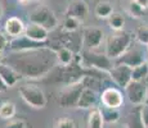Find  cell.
<instances>
[{
    "label": "cell",
    "instance_id": "d4e9b609",
    "mask_svg": "<svg viewBox=\"0 0 148 128\" xmlns=\"http://www.w3.org/2000/svg\"><path fill=\"white\" fill-rule=\"evenodd\" d=\"M135 40L140 45H148V24H140L135 30Z\"/></svg>",
    "mask_w": 148,
    "mask_h": 128
},
{
    "label": "cell",
    "instance_id": "30bf717a",
    "mask_svg": "<svg viewBox=\"0 0 148 128\" xmlns=\"http://www.w3.org/2000/svg\"><path fill=\"white\" fill-rule=\"evenodd\" d=\"M104 40V33L98 27H88L82 32V46L85 50H93L101 46Z\"/></svg>",
    "mask_w": 148,
    "mask_h": 128
},
{
    "label": "cell",
    "instance_id": "f546056e",
    "mask_svg": "<svg viewBox=\"0 0 148 128\" xmlns=\"http://www.w3.org/2000/svg\"><path fill=\"white\" fill-rule=\"evenodd\" d=\"M140 119L143 122L144 127L148 128V102L146 101L143 105H140Z\"/></svg>",
    "mask_w": 148,
    "mask_h": 128
},
{
    "label": "cell",
    "instance_id": "1f68e13d",
    "mask_svg": "<svg viewBox=\"0 0 148 128\" xmlns=\"http://www.w3.org/2000/svg\"><path fill=\"white\" fill-rule=\"evenodd\" d=\"M136 4H139L143 9H148V0H134Z\"/></svg>",
    "mask_w": 148,
    "mask_h": 128
},
{
    "label": "cell",
    "instance_id": "d590c367",
    "mask_svg": "<svg viewBox=\"0 0 148 128\" xmlns=\"http://www.w3.org/2000/svg\"><path fill=\"white\" fill-rule=\"evenodd\" d=\"M146 101L148 102V86H147V93H146Z\"/></svg>",
    "mask_w": 148,
    "mask_h": 128
},
{
    "label": "cell",
    "instance_id": "f35d334b",
    "mask_svg": "<svg viewBox=\"0 0 148 128\" xmlns=\"http://www.w3.org/2000/svg\"><path fill=\"white\" fill-rule=\"evenodd\" d=\"M146 81H147V82H148V77H147V78H146Z\"/></svg>",
    "mask_w": 148,
    "mask_h": 128
},
{
    "label": "cell",
    "instance_id": "cb8c5ba5",
    "mask_svg": "<svg viewBox=\"0 0 148 128\" xmlns=\"http://www.w3.org/2000/svg\"><path fill=\"white\" fill-rule=\"evenodd\" d=\"M82 22L80 19H77L76 17H72V16H66L63 21V30L66 32H75L76 30H79V27L81 26Z\"/></svg>",
    "mask_w": 148,
    "mask_h": 128
},
{
    "label": "cell",
    "instance_id": "8d00e7d4",
    "mask_svg": "<svg viewBox=\"0 0 148 128\" xmlns=\"http://www.w3.org/2000/svg\"><path fill=\"white\" fill-rule=\"evenodd\" d=\"M35 1H45V0H35Z\"/></svg>",
    "mask_w": 148,
    "mask_h": 128
},
{
    "label": "cell",
    "instance_id": "e0dca14e",
    "mask_svg": "<svg viewBox=\"0 0 148 128\" xmlns=\"http://www.w3.org/2000/svg\"><path fill=\"white\" fill-rule=\"evenodd\" d=\"M57 63L61 67H70L73 62V51L67 46H61L56 50Z\"/></svg>",
    "mask_w": 148,
    "mask_h": 128
},
{
    "label": "cell",
    "instance_id": "836d02e7",
    "mask_svg": "<svg viewBox=\"0 0 148 128\" xmlns=\"http://www.w3.org/2000/svg\"><path fill=\"white\" fill-rule=\"evenodd\" d=\"M21 4H27V3H30V1H32V0H18Z\"/></svg>",
    "mask_w": 148,
    "mask_h": 128
},
{
    "label": "cell",
    "instance_id": "9a60e30c",
    "mask_svg": "<svg viewBox=\"0 0 148 128\" xmlns=\"http://www.w3.org/2000/svg\"><path fill=\"white\" fill-rule=\"evenodd\" d=\"M66 16H72L84 22L89 16V5L85 0H72L68 3Z\"/></svg>",
    "mask_w": 148,
    "mask_h": 128
},
{
    "label": "cell",
    "instance_id": "5b68a950",
    "mask_svg": "<svg viewBox=\"0 0 148 128\" xmlns=\"http://www.w3.org/2000/svg\"><path fill=\"white\" fill-rule=\"evenodd\" d=\"M28 22L36 24H41L49 31L54 30L58 26V19H57L56 14L50 8L40 5L36 7L28 13Z\"/></svg>",
    "mask_w": 148,
    "mask_h": 128
},
{
    "label": "cell",
    "instance_id": "d6986e66",
    "mask_svg": "<svg viewBox=\"0 0 148 128\" xmlns=\"http://www.w3.org/2000/svg\"><path fill=\"white\" fill-rule=\"evenodd\" d=\"M113 13V7L110 1L107 0H102L98 1L94 8V14L101 19H108Z\"/></svg>",
    "mask_w": 148,
    "mask_h": 128
},
{
    "label": "cell",
    "instance_id": "9c48e42d",
    "mask_svg": "<svg viewBox=\"0 0 148 128\" xmlns=\"http://www.w3.org/2000/svg\"><path fill=\"white\" fill-rule=\"evenodd\" d=\"M125 102V95L117 87H106L101 92V105L120 109Z\"/></svg>",
    "mask_w": 148,
    "mask_h": 128
},
{
    "label": "cell",
    "instance_id": "e575fe53",
    "mask_svg": "<svg viewBox=\"0 0 148 128\" xmlns=\"http://www.w3.org/2000/svg\"><path fill=\"white\" fill-rule=\"evenodd\" d=\"M3 13H4V10H3V5H1V1H0V18L3 17Z\"/></svg>",
    "mask_w": 148,
    "mask_h": 128
},
{
    "label": "cell",
    "instance_id": "2e32d148",
    "mask_svg": "<svg viewBox=\"0 0 148 128\" xmlns=\"http://www.w3.org/2000/svg\"><path fill=\"white\" fill-rule=\"evenodd\" d=\"M0 77L3 78V81L7 83V86L14 87L22 78V74L10 64L0 63Z\"/></svg>",
    "mask_w": 148,
    "mask_h": 128
},
{
    "label": "cell",
    "instance_id": "7402d4cb",
    "mask_svg": "<svg viewBox=\"0 0 148 128\" xmlns=\"http://www.w3.org/2000/svg\"><path fill=\"white\" fill-rule=\"evenodd\" d=\"M108 26L112 31H122L125 26V17L121 13H112V16L107 19Z\"/></svg>",
    "mask_w": 148,
    "mask_h": 128
},
{
    "label": "cell",
    "instance_id": "3957f363",
    "mask_svg": "<svg viewBox=\"0 0 148 128\" xmlns=\"http://www.w3.org/2000/svg\"><path fill=\"white\" fill-rule=\"evenodd\" d=\"M18 93L21 99L23 100L30 108L35 110L44 109L47 106V96H45L44 91L36 85L26 83L18 87Z\"/></svg>",
    "mask_w": 148,
    "mask_h": 128
},
{
    "label": "cell",
    "instance_id": "f1b7e54d",
    "mask_svg": "<svg viewBox=\"0 0 148 128\" xmlns=\"http://www.w3.org/2000/svg\"><path fill=\"white\" fill-rule=\"evenodd\" d=\"M4 128H26V122L23 119H10Z\"/></svg>",
    "mask_w": 148,
    "mask_h": 128
},
{
    "label": "cell",
    "instance_id": "74e56055",
    "mask_svg": "<svg viewBox=\"0 0 148 128\" xmlns=\"http://www.w3.org/2000/svg\"><path fill=\"white\" fill-rule=\"evenodd\" d=\"M146 63H147V64H148V59H146Z\"/></svg>",
    "mask_w": 148,
    "mask_h": 128
},
{
    "label": "cell",
    "instance_id": "ba28073f",
    "mask_svg": "<svg viewBox=\"0 0 148 128\" xmlns=\"http://www.w3.org/2000/svg\"><path fill=\"white\" fill-rule=\"evenodd\" d=\"M124 90L125 96L133 105H143L146 102L147 86L142 81H134L133 79Z\"/></svg>",
    "mask_w": 148,
    "mask_h": 128
},
{
    "label": "cell",
    "instance_id": "ab89813d",
    "mask_svg": "<svg viewBox=\"0 0 148 128\" xmlns=\"http://www.w3.org/2000/svg\"><path fill=\"white\" fill-rule=\"evenodd\" d=\"M147 47H148V45H147Z\"/></svg>",
    "mask_w": 148,
    "mask_h": 128
},
{
    "label": "cell",
    "instance_id": "ffe728a7",
    "mask_svg": "<svg viewBox=\"0 0 148 128\" xmlns=\"http://www.w3.org/2000/svg\"><path fill=\"white\" fill-rule=\"evenodd\" d=\"M101 112H102V115H103L104 123L115 124V123H117V122L120 121V116H121L120 109H115V108H107V106H103V105H101Z\"/></svg>",
    "mask_w": 148,
    "mask_h": 128
},
{
    "label": "cell",
    "instance_id": "8992f818",
    "mask_svg": "<svg viewBox=\"0 0 148 128\" xmlns=\"http://www.w3.org/2000/svg\"><path fill=\"white\" fill-rule=\"evenodd\" d=\"M82 63L86 68H93V69H99V70H104V72L110 73L111 68L113 67V60L110 59L106 55V53L102 54H97L92 50H85L82 54Z\"/></svg>",
    "mask_w": 148,
    "mask_h": 128
},
{
    "label": "cell",
    "instance_id": "d6a6232c",
    "mask_svg": "<svg viewBox=\"0 0 148 128\" xmlns=\"http://www.w3.org/2000/svg\"><path fill=\"white\" fill-rule=\"evenodd\" d=\"M8 89H9V87L7 86V83H5V82L3 81V78L0 77V92H5Z\"/></svg>",
    "mask_w": 148,
    "mask_h": 128
},
{
    "label": "cell",
    "instance_id": "277c9868",
    "mask_svg": "<svg viewBox=\"0 0 148 128\" xmlns=\"http://www.w3.org/2000/svg\"><path fill=\"white\" fill-rule=\"evenodd\" d=\"M84 87H85L84 77H81L77 81L70 82L59 92L58 105L62 108H77L79 99H80Z\"/></svg>",
    "mask_w": 148,
    "mask_h": 128
},
{
    "label": "cell",
    "instance_id": "4fadbf2b",
    "mask_svg": "<svg viewBox=\"0 0 148 128\" xmlns=\"http://www.w3.org/2000/svg\"><path fill=\"white\" fill-rule=\"evenodd\" d=\"M25 36L35 42H42V44H45L48 41V39H49V30L41 24L28 22V24H26Z\"/></svg>",
    "mask_w": 148,
    "mask_h": 128
},
{
    "label": "cell",
    "instance_id": "ac0fdd59",
    "mask_svg": "<svg viewBox=\"0 0 148 128\" xmlns=\"http://www.w3.org/2000/svg\"><path fill=\"white\" fill-rule=\"evenodd\" d=\"M104 119L102 115L101 108H93L88 114V128H103Z\"/></svg>",
    "mask_w": 148,
    "mask_h": 128
},
{
    "label": "cell",
    "instance_id": "7a4b0ae2",
    "mask_svg": "<svg viewBox=\"0 0 148 128\" xmlns=\"http://www.w3.org/2000/svg\"><path fill=\"white\" fill-rule=\"evenodd\" d=\"M133 36L126 31H115L106 40V55L113 62L119 59L126 50L132 47Z\"/></svg>",
    "mask_w": 148,
    "mask_h": 128
},
{
    "label": "cell",
    "instance_id": "484cf974",
    "mask_svg": "<svg viewBox=\"0 0 148 128\" xmlns=\"http://www.w3.org/2000/svg\"><path fill=\"white\" fill-rule=\"evenodd\" d=\"M126 128H146L140 119V110L133 113L132 115L127 118V123H126Z\"/></svg>",
    "mask_w": 148,
    "mask_h": 128
},
{
    "label": "cell",
    "instance_id": "4dcf8cb0",
    "mask_svg": "<svg viewBox=\"0 0 148 128\" xmlns=\"http://www.w3.org/2000/svg\"><path fill=\"white\" fill-rule=\"evenodd\" d=\"M7 46H9V41H8L7 35L0 32V55L4 53V50L7 49Z\"/></svg>",
    "mask_w": 148,
    "mask_h": 128
},
{
    "label": "cell",
    "instance_id": "4316f807",
    "mask_svg": "<svg viewBox=\"0 0 148 128\" xmlns=\"http://www.w3.org/2000/svg\"><path fill=\"white\" fill-rule=\"evenodd\" d=\"M144 10L146 9H143L139 4H136L134 0H132L129 7H127V13H129L133 18H140V17L144 14Z\"/></svg>",
    "mask_w": 148,
    "mask_h": 128
},
{
    "label": "cell",
    "instance_id": "7c38bea8",
    "mask_svg": "<svg viewBox=\"0 0 148 128\" xmlns=\"http://www.w3.org/2000/svg\"><path fill=\"white\" fill-rule=\"evenodd\" d=\"M101 102V93H98L92 87H84L81 96L77 102V109H93Z\"/></svg>",
    "mask_w": 148,
    "mask_h": 128
},
{
    "label": "cell",
    "instance_id": "6da1fadb",
    "mask_svg": "<svg viewBox=\"0 0 148 128\" xmlns=\"http://www.w3.org/2000/svg\"><path fill=\"white\" fill-rule=\"evenodd\" d=\"M18 59H14L13 67L26 78H40L45 76L57 63L56 50L47 47L19 51ZM12 65V64H10Z\"/></svg>",
    "mask_w": 148,
    "mask_h": 128
},
{
    "label": "cell",
    "instance_id": "603a6c76",
    "mask_svg": "<svg viewBox=\"0 0 148 128\" xmlns=\"http://www.w3.org/2000/svg\"><path fill=\"white\" fill-rule=\"evenodd\" d=\"M147 77H148V64L146 62L133 68V79L134 81L144 82Z\"/></svg>",
    "mask_w": 148,
    "mask_h": 128
},
{
    "label": "cell",
    "instance_id": "44dd1931",
    "mask_svg": "<svg viewBox=\"0 0 148 128\" xmlns=\"http://www.w3.org/2000/svg\"><path fill=\"white\" fill-rule=\"evenodd\" d=\"M16 115V105L12 101H4L0 104V118L4 121H10Z\"/></svg>",
    "mask_w": 148,
    "mask_h": 128
},
{
    "label": "cell",
    "instance_id": "83f0119b",
    "mask_svg": "<svg viewBox=\"0 0 148 128\" xmlns=\"http://www.w3.org/2000/svg\"><path fill=\"white\" fill-rule=\"evenodd\" d=\"M54 128H76V124L73 119L68 118V116H63V118L58 119L54 124Z\"/></svg>",
    "mask_w": 148,
    "mask_h": 128
},
{
    "label": "cell",
    "instance_id": "52a82bcc",
    "mask_svg": "<svg viewBox=\"0 0 148 128\" xmlns=\"http://www.w3.org/2000/svg\"><path fill=\"white\" fill-rule=\"evenodd\" d=\"M110 78L119 87L125 89L133 81V68L126 64L115 63L110 70Z\"/></svg>",
    "mask_w": 148,
    "mask_h": 128
},
{
    "label": "cell",
    "instance_id": "8fae6325",
    "mask_svg": "<svg viewBox=\"0 0 148 128\" xmlns=\"http://www.w3.org/2000/svg\"><path fill=\"white\" fill-rule=\"evenodd\" d=\"M146 62V58H144V51L138 49V47H133V49L126 50L124 54L120 56L119 59H116L115 63L119 64H126L129 67L134 68L136 65L142 64Z\"/></svg>",
    "mask_w": 148,
    "mask_h": 128
},
{
    "label": "cell",
    "instance_id": "5bb4252c",
    "mask_svg": "<svg viewBox=\"0 0 148 128\" xmlns=\"http://www.w3.org/2000/svg\"><path fill=\"white\" fill-rule=\"evenodd\" d=\"M25 31H26V24H25L23 21H22L21 18H18V17H9L4 23L5 35L12 39H17V37L23 36Z\"/></svg>",
    "mask_w": 148,
    "mask_h": 128
}]
</instances>
